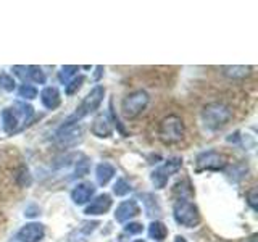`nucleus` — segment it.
<instances>
[{"instance_id":"obj_1","label":"nucleus","mask_w":258,"mask_h":242,"mask_svg":"<svg viewBox=\"0 0 258 242\" xmlns=\"http://www.w3.org/2000/svg\"><path fill=\"white\" fill-rule=\"evenodd\" d=\"M32 116H34V108H32L29 103H24V102L13 103L12 108H5L2 111L4 131L8 136L21 131V129L29 123Z\"/></svg>"},{"instance_id":"obj_2","label":"nucleus","mask_w":258,"mask_h":242,"mask_svg":"<svg viewBox=\"0 0 258 242\" xmlns=\"http://www.w3.org/2000/svg\"><path fill=\"white\" fill-rule=\"evenodd\" d=\"M232 118V110L221 102H213L208 103L202 110V119H204V125L216 131V129H221L229 123V119Z\"/></svg>"},{"instance_id":"obj_3","label":"nucleus","mask_w":258,"mask_h":242,"mask_svg":"<svg viewBox=\"0 0 258 242\" xmlns=\"http://www.w3.org/2000/svg\"><path fill=\"white\" fill-rule=\"evenodd\" d=\"M173 216L177 224L184 228H194L200 223L199 208L189 199H177L173 207Z\"/></svg>"},{"instance_id":"obj_4","label":"nucleus","mask_w":258,"mask_h":242,"mask_svg":"<svg viewBox=\"0 0 258 242\" xmlns=\"http://www.w3.org/2000/svg\"><path fill=\"white\" fill-rule=\"evenodd\" d=\"M158 136L165 144L179 142L184 136V123L182 118L177 115H168L160 121Z\"/></svg>"},{"instance_id":"obj_5","label":"nucleus","mask_w":258,"mask_h":242,"mask_svg":"<svg viewBox=\"0 0 258 242\" xmlns=\"http://www.w3.org/2000/svg\"><path fill=\"white\" fill-rule=\"evenodd\" d=\"M103 95H105V89L102 86H95L92 91L84 97V100L81 102V105L76 108L75 115H71L67 121L78 123L81 118H84L87 115H91V113H94L97 108L100 107V103L103 100Z\"/></svg>"},{"instance_id":"obj_6","label":"nucleus","mask_w":258,"mask_h":242,"mask_svg":"<svg viewBox=\"0 0 258 242\" xmlns=\"http://www.w3.org/2000/svg\"><path fill=\"white\" fill-rule=\"evenodd\" d=\"M149 94L145 91H134L131 94H127L124 99H123V103H121V111H123V115L126 118H136L137 115H141V113L145 110L149 103Z\"/></svg>"},{"instance_id":"obj_7","label":"nucleus","mask_w":258,"mask_h":242,"mask_svg":"<svg viewBox=\"0 0 258 242\" xmlns=\"http://www.w3.org/2000/svg\"><path fill=\"white\" fill-rule=\"evenodd\" d=\"M226 165H228V160L220 152L215 150H208V152H202L196 158V171H220Z\"/></svg>"},{"instance_id":"obj_8","label":"nucleus","mask_w":258,"mask_h":242,"mask_svg":"<svg viewBox=\"0 0 258 242\" xmlns=\"http://www.w3.org/2000/svg\"><path fill=\"white\" fill-rule=\"evenodd\" d=\"M83 139V128L78 123H71L67 121L64 125L58 128V131L55 133V141L61 147H73Z\"/></svg>"},{"instance_id":"obj_9","label":"nucleus","mask_w":258,"mask_h":242,"mask_svg":"<svg viewBox=\"0 0 258 242\" xmlns=\"http://www.w3.org/2000/svg\"><path fill=\"white\" fill-rule=\"evenodd\" d=\"M182 165V160L179 157H174V158H169L166 160L163 165L158 166L157 169H153L152 173V183L155 186V189H163L168 179L171 177V174H174L177 169L181 168Z\"/></svg>"},{"instance_id":"obj_10","label":"nucleus","mask_w":258,"mask_h":242,"mask_svg":"<svg viewBox=\"0 0 258 242\" xmlns=\"http://www.w3.org/2000/svg\"><path fill=\"white\" fill-rule=\"evenodd\" d=\"M45 236V229L44 224L40 223H28L26 226L18 231L16 234V239L20 242H40Z\"/></svg>"},{"instance_id":"obj_11","label":"nucleus","mask_w":258,"mask_h":242,"mask_svg":"<svg viewBox=\"0 0 258 242\" xmlns=\"http://www.w3.org/2000/svg\"><path fill=\"white\" fill-rule=\"evenodd\" d=\"M141 213V208L137 205L136 200H126V202H121L118 205L116 212H115V218L116 221L119 223H126L129 220H133L134 216H137Z\"/></svg>"},{"instance_id":"obj_12","label":"nucleus","mask_w":258,"mask_h":242,"mask_svg":"<svg viewBox=\"0 0 258 242\" xmlns=\"http://www.w3.org/2000/svg\"><path fill=\"white\" fill-rule=\"evenodd\" d=\"M111 207V197L108 194H100L97 196L91 204H89L84 210V213L89 216H94V215H103L107 213Z\"/></svg>"},{"instance_id":"obj_13","label":"nucleus","mask_w":258,"mask_h":242,"mask_svg":"<svg viewBox=\"0 0 258 242\" xmlns=\"http://www.w3.org/2000/svg\"><path fill=\"white\" fill-rule=\"evenodd\" d=\"M94 194H95L94 184L83 183V184H78L76 188L73 189L71 199H73V202H75L76 205H84V204H87V202L92 199Z\"/></svg>"},{"instance_id":"obj_14","label":"nucleus","mask_w":258,"mask_h":242,"mask_svg":"<svg viewBox=\"0 0 258 242\" xmlns=\"http://www.w3.org/2000/svg\"><path fill=\"white\" fill-rule=\"evenodd\" d=\"M40 102H42V105L45 108L48 110H55L58 105L61 103V97H60V92L56 87H44L42 92H40Z\"/></svg>"},{"instance_id":"obj_15","label":"nucleus","mask_w":258,"mask_h":242,"mask_svg":"<svg viewBox=\"0 0 258 242\" xmlns=\"http://www.w3.org/2000/svg\"><path fill=\"white\" fill-rule=\"evenodd\" d=\"M92 134L97 136V137H110L111 136L110 119L105 115H100V116H97L94 119V123H92Z\"/></svg>"},{"instance_id":"obj_16","label":"nucleus","mask_w":258,"mask_h":242,"mask_svg":"<svg viewBox=\"0 0 258 242\" xmlns=\"http://www.w3.org/2000/svg\"><path fill=\"white\" fill-rule=\"evenodd\" d=\"M223 75L229 79H244L252 75V67H240V65H234V67H224Z\"/></svg>"},{"instance_id":"obj_17","label":"nucleus","mask_w":258,"mask_h":242,"mask_svg":"<svg viewBox=\"0 0 258 242\" xmlns=\"http://www.w3.org/2000/svg\"><path fill=\"white\" fill-rule=\"evenodd\" d=\"M113 176H115V166L110 163H100L95 168V177L100 186L108 184Z\"/></svg>"},{"instance_id":"obj_18","label":"nucleus","mask_w":258,"mask_h":242,"mask_svg":"<svg viewBox=\"0 0 258 242\" xmlns=\"http://www.w3.org/2000/svg\"><path fill=\"white\" fill-rule=\"evenodd\" d=\"M149 236L153 240L161 242V240H165L168 236V228L165 226V223H161V221H152L149 226Z\"/></svg>"},{"instance_id":"obj_19","label":"nucleus","mask_w":258,"mask_h":242,"mask_svg":"<svg viewBox=\"0 0 258 242\" xmlns=\"http://www.w3.org/2000/svg\"><path fill=\"white\" fill-rule=\"evenodd\" d=\"M79 68L75 67V65H68V67H61V70L58 71V81L63 84V86H67L70 81L76 76V71Z\"/></svg>"},{"instance_id":"obj_20","label":"nucleus","mask_w":258,"mask_h":242,"mask_svg":"<svg viewBox=\"0 0 258 242\" xmlns=\"http://www.w3.org/2000/svg\"><path fill=\"white\" fill-rule=\"evenodd\" d=\"M28 79L36 84H45V75L39 67H28Z\"/></svg>"},{"instance_id":"obj_21","label":"nucleus","mask_w":258,"mask_h":242,"mask_svg":"<svg viewBox=\"0 0 258 242\" xmlns=\"http://www.w3.org/2000/svg\"><path fill=\"white\" fill-rule=\"evenodd\" d=\"M129 191H131V186H129V183L126 179H123V177L116 179L115 186H113V194L118 196V197L126 196V194H129Z\"/></svg>"},{"instance_id":"obj_22","label":"nucleus","mask_w":258,"mask_h":242,"mask_svg":"<svg viewBox=\"0 0 258 242\" xmlns=\"http://www.w3.org/2000/svg\"><path fill=\"white\" fill-rule=\"evenodd\" d=\"M15 79L8 75V73H0V89L5 92H13L15 91Z\"/></svg>"},{"instance_id":"obj_23","label":"nucleus","mask_w":258,"mask_h":242,"mask_svg":"<svg viewBox=\"0 0 258 242\" xmlns=\"http://www.w3.org/2000/svg\"><path fill=\"white\" fill-rule=\"evenodd\" d=\"M18 94H20V97H23V99L32 100V99H36V97H37V89L34 86H31V84H23L18 89Z\"/></svg>"},{"instance_id":"obj_24","label":"nucleus","mask_w":258,"mask_h":242,"mask_svg":"<svg viewBox=\"0 0 258 242\" xmlns=\"http://www.w3.org/2000/svg\"><path fill=\"white\" fill-rule=\"evenodd\" d=\"M84 83V76H78V78H73L70 83L67 84V94L68 95H73V94H76L81 86H83Z\"/></svg>"},{"instance_id":"obj_25","label":"nucleus","mask_w":258,"mask_h":242,"mask_svg":"<svg viewBox=\"0 0 258 242\" xmlns=\"http://www.w3.org/2000/svg\"><path fill=\"white\" fill-rule=\"evenodd\" d=\"M124 231L127 234H141L144 231V226L141 223H127L124 226Z\"/></svg>"},{"instance_id":"obj_26","label":"nucleus","mask_w":258,"mask_h":242,"mask_svg":"<svg viewBox=\"0 0 258 242\" xmlns=\"http://www.w3.org/2000/svg\"><path fill=\"white\" fill-rule=\"evenodd\" d=\"M89 173V161L81 160L76 165V176H86Z\"/></svg>"},{"instance_id":"obj_27","label":"nucleus","mask_w":258,"mask_h":242,"mask_svg":"<svg viewBox=\"0 0 258 242\" xmlns=\"http://www.w3.org/2000/svg\"><path fill=\"white\" fill-rule=\"evenodd\" d=\"M13 73L16 76H20L23 81H26L28 79V67H13Z\"/></svg>"},{"instance_id":"obj_28","label":"nucleus","mask_w":258,"mask_h":242,"mask_svg":"<svg viewBox=\"0 0 258 242\" xmlns=\"http://www.w3.org/2000/svg\"><path fill=\"white\" fill-rule=\"evenodd\" d=\"M247 199H248V205L253 210H256V189L255 188H252V191L247 194Z\"/></svg>"},{"instance_id":"obj_29","label":"nucleus","mask_w":258,"mask_h":242,"mask_svg":"<svg viewBox=\"0 0 258 242\" xmlns=\"http://www.w3.org/2000/svg\"><path fill=\"white\" fill-rule=\"evenodd\" d=\"M174 242H185V240H184V237H181V236H177Z\"/></svg>"},{"instance_id":"obj_30","label":"nucleus","mask_w":258,"mask_h":242,"mask_svg":"<svg viewBox=\"0 0 258 242\" xmlns=\"http://www.w3.org/2000/svg\"><path fill=\"white\" fill-rule=\"evenodd\" d=\"M247 242H256V236H252V237H250Z\"/></svg>"},{"instance_id":"obj_31","label":"nucleus","mask_w":258,"mask_h":242,"mask_svg":"<svg viewBox=\"0 0 258 242\" xmlns=\"http://www.w3.org/2000/svg\"><path fill=\"white\" fill-rule=\"evenodd\" d=\"M134 242H145V240H142V239H139V240H134Z\"/></svg>"}]
</instances>
